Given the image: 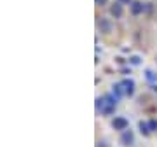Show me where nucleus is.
I'll list each match as a JSON object with an SVG mask.
<instances>
[{"label":"nucleus","instance_id":"f03ea898","mask_svg":"<svg viewBox=\"0 0 157 147\" xmlns=\"http://www.w3.org/2000/svg\"><path fill=\"white\" fill-rule=\"evenodd\" d=\"M147 6L143 4V2H140V0H133V4L129 6V12H131V16H141L143 12H145Z\"/></svg>","mask_w":157,"mask_h":147},{"label":"nucleus","instance_id":"6e6552de","mask_svg":"<svg viewBox=\"0 0 157 147\" xmlns=\"http://www.w3.org/2000/svg\"><path fill=\"white\" fill-rule=\"evenodd\" d=\"M138 128H140L141 135H145V137L152 133V130H150V126H148V123H145V121H140V123H138Z\"/></svg>","mask_w":157,"mask_h":147},{"label":"nucleus","instance_id":"dca6fc26","mask_svg":"<svg viewBox=\"0 0 157 147\" xmlns=\"http://www.w3.org/2000/svg\"><path fill=\"white\" fill-rule=\"evenodd\" d=\"M155 65H157V54H155Z\"/></svg>","mask_w":157,"mask_h":147},{"label":"nucleus","instance_id":"423d86ee","mask_svg":"<svg viewBox=\"0 0 157 147\" xmlns=\"http://www.w3.org/2000/svg\"><path fill=\"white\" fill-rule=\"evenodd\" d=\"M98 25H100V30L103 32V34H110V32H112V21L107 19V18H103Z\"/></svg>","mask_w":157,"mask_h":147},{"label":"nucleus","instance_id":"1a4fd4ad","mask_svg":"<svg viewBox=\"0 0 157 147\" xmlns=\"http://www.w3.org/2000/svg\"><path fill=\"white\" fill-rule=\"evenodd\" d=\"M103 107H105V98H96V110L101 112Z\"/></svg>","mask_w":157,"mask_h":147},{"label":"nucleus","instance_id":"39448f33","mask_svg":"<svg viewBox=\"0 0 157 147\" xmlns=\"http://www.w3.org/2000/svg\"><path fill=\"white\" fill-rule=\"evenodd\" d=\"M121 84H122V88H124L126 96H133L135 95V81L133 79H124V81H121Z\"/></svg>","mask_w":157,"mask_h":147},{"label":"nucleus","instance_id":"9d476101","mask_svg":"<svg viewBox=\"0 0 157 147\" xmlns=\"http://www.w3.org/2000/svg\"><path fill=\"white\" fill-rule=\"evenodd\" d=\"M148 126H150L152 131H157V119H150L148 121Z\"/></svg>","mask_w":157,"mask_h":147},{"label":"nucleus","instance_id":"20e7f679","mask_svg":"<svg viewBox=\"0 0 157 147\" xmlns=\"http://www.w3.org/2000/svg\"><path fill=\"white\" fill-rule=\"evenodd\" d=\"M121 144L126 145V147H131L135 144V133L129 130V128L126 131H122V135H121Z\"/></svg>","mask_w":157,"mask_h":147},{"label":"nucleus","instance_id":"f8f14e48","mask_svg":"<svg viewBox=\"0 0 157 147\" xmlns=\"http://www.w3.org/2000/svg\"><path fill=\"white\" fill-rule=\"evenodd\" d=\"M129 62H131V65H140V56H131Z\"/></svg>","mask_w":157,"mask_h":147},{"label":"nucleus","instance_id":"7ed1b4c3","mask_svg":"<svg viewBox=\"0 0 157 147\" xmlns=\"http://www.w3.org/2000/svg\"><path fill=\"white\" fill-rule=\"evenodd\" d=\"M108 12H110V16L112 18H115V19H119V18H122V14H124V6L121 4V2H113L112 6L108 7Z\"/></svg>","mask_w":157,"mask_h":147},{"label":"nucleus","instance_id":"9b49d317","mask_svg":"<svg viewBox=\"0 0 157 147\" xmlns=\"http://www.w3.org/2000/svg\"><path fill=\"white\" fill-rule=\"evenodd\" d=\"M145 74H147V79H148V81H155V79H157V75L152 72V70H147Z\"/></svg>","mask_w":157,"mask_h":147},{"label":"nucleus","instance_id":"f257e3e1","mask_svg":"<svg viewBox=\"0 0 157 147\" xmlns=\"http://www.w3.org/2000/svg\"><path fill=\"white\" fill-rule=\"evenodd\" d=\"M112 128L117 131H126L129 128V121L126 117H122V116H115L112 119Z\"/></svg>","mask_w":157,"mask_h":147},{"label":"nucleus","instance_id":"4468645a","mask_svg":"<svg viewBox=\"0 0 157 147\" xmlns=\"http://www.w3.org/2000/svg\"><path fill=\"white\" fill-rule=\"evenodd\" d=\"M117 2H121L122 6H131L133 4V0H117Z\"/></svg>","mask_w":157,"mask_h":147},{"label":"nucleus","instance_id":"0eeeda50","mask_svg":"<svg viewBox=\"0 0 157 147\" xmlns=\"http://www.w3.org/2000/svg\"><path fill=\"white\" fill-rule=\"evenodd\" d=\"M112 95L117 98V100H121L122 96H126V93H124V88H122V84L119 82V84H113V89H112Z\"/></svg>","mask_w":157,"mask_h":147},{"label":"nucleus","instance_id":"2eb2a0df","mask_svg":"<svg viewBox=\"0 0 157 147\" xmlns=\"http://www.w3.org/2000/svg\"><path fill=\"white\" fill-rule=\"evenodd\" d=\"M98 147H107V145H105V142H98Z\"/></svg>","mask_w":157,"mask_h":147},{"label":"nucleus","instance_id":"ddd939ff","mask_svg":"<svg viewBox=\"0 0 157 147\" xmlns=\"http://www.w3.org/2000/svg\"><path fill=\"white\" fill-rule=\"evenodd\" d=\"M94 2H96V6H98V7L107 6V0H94Z\"/></svg>","mask_w":157,"mask_h":147}]
</instances>
